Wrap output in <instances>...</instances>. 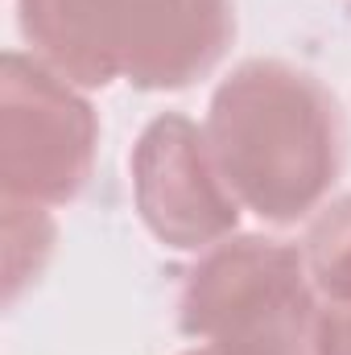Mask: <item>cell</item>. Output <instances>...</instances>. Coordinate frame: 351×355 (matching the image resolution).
I'll return each mask as SVG.
<instances>
[{"label": "cell", "mask_w": 351, "mask_h": 355, "mask_svg": "<svg viewBox=\"0 0 351 355\" xmlns=\"http://www.w3.org/2000/svg\"><path fill=\"white\" fill-rule=\"evenodd\" d=\"M207 145L244 211L273 227L310 219L348 166V116L310 71L240 62L211 95Z\"/></svg>", "instance_id": "obj_1"}, {"label": "cell", "mask_w": 351, "mask_h": 355, "mask_svg": "<svg viewBox=\"0 0 351 355\" xmlns=\"http://www.w3.org/2000/svg\"><path fill=\"white\" fill-rule=\"evenodd\" d=\"M33 58L83 91L116 79L182 91L211 75L236 37L232 0H17Z\"/></svg>", "instance_id": "obj_2"}, {"label": "cell", "mask_w": 351, "mask_h": 355, "mask_svg": "<svg viewBox=\"0 0 351 355\" xmlns=\"http://www.w3.org/2000/svg\"><path fill=\"white\" fill-rule=\"evenodd\" d=\"M318 306L302 248L228 236L186 268L178 331L228 355H318Z\"/></svg>", "instance_id": "obj_3"}, {"label": "cell", "mask_w": 351, "mask_h": 355, "mask_svg": "<svg viewBox=\"0 0 351 355\" xmlns=\"http://www.w3.org/2000/svg\"><path fill=\"white\" fill-rule=\"evenodd\" d=\"M99 149V116L75 83L33 54L0 62V182L4 198L67 207L83 194Z\"/></svg>", "instance_id": "obj_4"}, {"label": "cell", "mask_w": 351, "mask_h": 355, "mask_svg": "<svg viewBox=\"0 0 351 355\" xmlns=\"http://www.w3.org/2000/svg\"><path fill=\"white\" fill-rule=\"evenodd\" d=\"M132 198L153 240L178 252H207L236 236L244 211L207 145V132L178 112L149 120L137 137Z\"/></svg>", "instance_id": "obj_5"}, {"label": "cell", "mask_w": 351, "mask_h": 355, "mask_svg": "<svg viewBox=\"0 0 351 355\" xmlns=\"http://www.w3.org/2000/svg\"><path fill=\"white\" fill-rule=\"evenodd\" d=\"M54 252V219L42 202L4 198V302H17L25 281H37Z\"/></svg>", "instance_id": "obj_6"}, {"label": "cell", "mask_w": 351, "mask_h": 355, "mask_svg": "<svg viewBox=\"0 0 351 355\" xmlns=\"http://www.w3.org/2000/svg\"><path fill=\"white\" fill-rule=\"evenodd\" d=\"M302 252L318 297H351V198H339L318 211Z\"/></svg>", "instance_id": "obj_7"}, {"label": "cell", "mask_w": 351, "mask_h": 355, "mask_svg": "<svg viewBox=\"0 0 351 355\" xmlns=\"http://www.w3.org/2000/svg\"><path fill=\"white\" fill-rule=\"evenodd\" d=\"M318 355H351V297H323Z\"/></svg>", "instance_id": "obj_8"}, {"label": "cell", "mask_w": 351, "mask_h": 355, "mask_svg": "<svg viewBox=\"0 0 351 355\" xmlns=\"http://www.w3.org/2000/svg\"><path fill=\"white\" fill-rule=\"evenodd\" d=\"M182 355H228V352L215 347V343H198V347H190V352H182Z\"/></svg>", "instance_id": "obj_9"}, {"label": "cell", "mask_w": 351, "mask_h": 355, "mask_svg": "<svg viewBox=\"0 0 351 355\" xmlns=\"http://www.w3.org/2000/svg\"><path fill=\"white\" fill-rule=\"evenodd\" d=\"M348 4H351V0H348Z\"/></svg>", "instance_id": "obj_10"}]
</instances>
